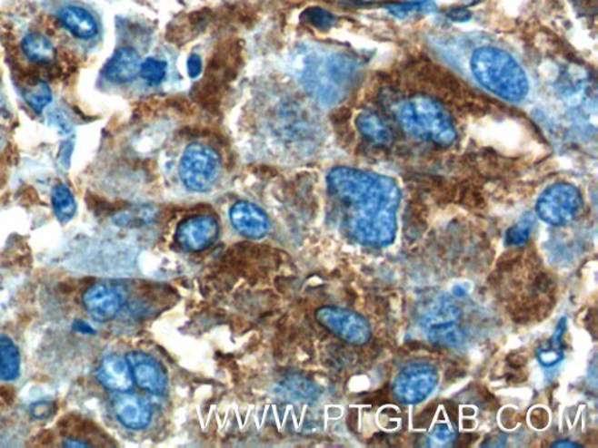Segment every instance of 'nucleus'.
I'll return each instance as SVG.
<instances>
[{"instance_id": "nucleus-17", "label": "nucleus", "mask_w": 598, "mask_h": 448, "mask_svg": "<svg viewBox=\"0 0 598 448\" xmlns=\"http://www.w3.org/2000/svg\"><path fill=\"white\" fill-rule=\"evenodd\" d=\"M24 54L35 63H49L56 58L55 44L46 35L30 34L25 36L22 44Z\"/></svg>"}, {"instance_id": "nucleus-10", "label": "nucleus", "mask_w": 598, "mask_h": 448, "mask_svg": "<svg viewBox=\"0 0 598 448\" xmlns=\"http://www.w3.org/2000/svg\"><path fill=\"white\" fill-rule=\"evenodd\" d=\"M85 309L97 321L113 320L120 313L123 300L121 293L106 284H95L82 297Z\"/></svg>"}, {"instance_id": "nucleus-16", "label": "nucleus", "mask_w": 598, "mask_h": 448, "mask_svg": "<svg viewBox=\"0 0 598 448\" xmlns=\"http://www.w3.org/2000/svg\"><path fill=\"white\" fill-rule=\"evenodd\" d=\"M356 128L367 141L378 145H387L392 141L391 130L384 123V121L370 112L360 113L356 118Z\"/></svg>"}, {"instance_id": "nucleus-11", "label": "nucleus", "mask_w": 598, "mask_h": 448, "mask_svg": "<svg viewBox=\"0 0 598 448\" xmlns=\"http://www.w3.org/2000/svg\"><path fill=\"white\" fill-rule=\"evenodd\" d=\"M231 221L237 233L253 239H260L267 235L269 219L261 208L251 202L235 203L231 209Z\"/></svg>"}, {"instance_id": "nucleus-3", "label": "nucleus", "mask_w": 598, "mask_h": 448, "mask_svg": "<svg viewBox=\"0 0 598 448\" xmlns=\"http://www.w3.org/2000/svg\"><path fill=\"white\" fill-rule=\"evenodd\" d=\"M397 120L408 133L420 140L450 145L456 140V130L444 109L429 97L416 96L404 102L396 112Z\"/></svg>"}, {"instance_id": "nucleus-23", "label": "nucleus", "mask_w": 598, "mask_h": 448, "mask_svg": "<svg viewBox=\"0 0 598 448\" xmlns=\"http://www.w3.org/2000/svg\"><path fill=\"white\" fill-rule=\"evenodd\" d=\"M167 72V63L165 61L147 58L141 64L139 74L151 84H158L165 79Z\"/></svg>"}, {"instance_id": "nucleus-22", "label": "nucleus", "mask_w": 598, "mask_h": 448, "mask_svg": "<svg viewBox=\"0 0 598 448\" xmlns=\"http://www.w3.org/2000/svg\"><path fill=\"white\" fill-rule=\"evenodd\" d=\"M534 219H532L530 214L523 216L520 219V221L515 224V226L511 227L507 230L505 236V242L507 246H522V244L526 243L528 238H530L532 227H533Z\"/></svg>"}, {"instance_id": "nucleus-21", "label": "nucleus", "mask_w": 598, "mask_h": 448, "mask_svg": "<svg viewBox=\"0 0 598 448\" xmlns=\"http://www.w3.org/2000/svg\"><path fill=\"white\" fill-rule=\"evenodd\" d=\"M23 96L26 103L36 112H43L53 99L51 88L41 80L25 85Z\"/></svg>"}, {"instance_id": "nucleus-26", "label": "nucleus", "mask_w": 598, "mask_h": 448, "mask_svg": "<svg viewBox=\"0 0 598 448\" xmlns=\"http://www.w3.org/2000/svg\"><path fill=\"white\" fill-rule=\"evenodd\" d=\"M31 414L36 419H47L55 414V407L52 402L41 401L31 405Z\"/></svg>"}, {"instance_id": "nucleus-12", "label": "nucleus", "mask_w": 598, "mask_h": 448, "mask_svg": "<svg viewBox=\"0 0 598 448\" xmlns=\"http://www.w3.org/2000/svg\"><path fill=\"white\" fill-rule=\"evenodd\" d=\"M114 413L118 422L128 429H145L151 421V409L145 399L136 394L120 393L114 398Z\"/></svg>"}, {"instance_id": "nucleus-32", "label": "nucleus", "mask_w": 598, "mask_h": 448, "mask_svg": "<svg viewBox=\"0 0 598 448\" xmlns=\"http://www.w3.org/2000/svg\"><path fill=\"white\" fill-rule=\"evenodd\" d=\"M478 2H482V0H469V4H476Z\"/></svg>"}, {"instance_id": "nucleus-14", "label": "nucleus", "mask_w": 598, "mask_h": 448, "mask_svg": "<svg viewBox=\"0 0 598 448\" xmlns=\"http://www.w3.org/2000/svg\"><path fill=\"white\" fill-rule=\"evenodd\" d=\"M141 64L136 50L133 47H121L106 63L105 75L113 83H130L139 74Z\"/></svg>"}, {"instance_id": "nucleus-18", "label": "nucleus", "mask_w": 598, "mask_h": 448, "mask_svg": "<svg viewBox=\"0 0 598 448\" xmlns=\"http://www.w3.org/2000/svg\"><path fill=\"white\" fill-rule=\"evenodd\" d=\"M20 375V352L10 337L0 336V381L11 382Z\"/></svg>"}, {"instance_id": "nucleus-31", "label": "nucleus", "mask_w": 598, "mask_h": 448, "mask_svg": "<svg viewBox=\"0 0 598 448\" xmlns=\"http://www.w3.org/2000/svg\"><path fill=\"white\" fill-rule=\"evenodd\" d=\"M553 447H580V445H577V443H569V442H559L555 443Z\"/></svg>"}, {"instance_id": "nucleus-19", "label": "nucleus", "mask_w": 598, "mask_h": 448, "mask_svg": "<svg viewBox=\"0 0 598 448\" xmlns=\"http://www.w3.org/2000/svg\"><path fill=\"white\" fill-rule=\"evenodd\" d=\"M52 205L55 216L60 222L67 223L75 216L76 201L72 193L64 183H59L52 190Z\"/></svg>"}, {"instance_id": "nucleus-29", "label": "nucleus", "mask_w": 598, "mask_h": 448, "mask_svg": "<svg viewBox=\"0 0 598 448\" xmlns=\"http://www.w3.org/2000/svg\"><path fill=\"white\" fill-rule=\"evenodd\" d=\"M74 329H75L76 332L82 334L94 333V329L90 327V326L87 323H85V321H82V320H76L75 323H74Z\"/></svg>"}, {"instance_id": "nucleus-2", "label": "nucleus", "mask_w": 598, "mask_h": 448, "mask_svg": "<svg viewBox=\"0 0 598 448\" xmlns=\"http://www.w3.org/2000/svg\"><path fill=\"white\" fill-rule=\"evenodd\" d=\"M471 71L487 92L503 101H523L530 91L525 71L513 56L499 48L482 47L474 51Z\"/></svg>"}, {"instance_id": "nucleus-27", "label": "nucleus", "mask_w": 598, "mask_h": 448, "mask_svg": "<svg viewBox=\"0 0 598 448\" xmlns=\"http://www.w3.org/2000/svg\"><path fill=\"white\" fill-rule=\"evenodd\" d=\"M203 63L199 55L192 54L187 60V73L191 79H196L202 74Z\"/></svg>"}, {"instance_id": "nucleus-8", "label": "nucleus", "mask_w": 598, "mask_h": 448, "mask_svg": "<svg viewBox=\"0 0 598 448\" xmlns=\"http://www.w3.org/2000/svg\"><path fill=\"white\" fill-rule=\"evenodd\" d=\"M219 234V223L213 216L198 215L179 224L175 241L184 250L202 251L210 248Z\"/></svg>"}, {"instance_id": "nucleus-4", "label": "nucleus", "mask_w": 598, "mask_h": 448, "mask_svg": "<svg viewBox=\"0 0 598 448\" xmlns=\"http://www.w3.org/2000/svg\"><path fill=\"white\" fill-rule=\"evenodd\" d=\"M220 172V158L214 150L202 144L187 146L180 161L179 175L184 185L194 191H207Z\"/></svg>"}, {"instance_id": "nucleus-6", "label": "nucleus", "mask_w": 598, "mask_h": 448, "mask_svg": "<svg viewBox=\"0 0 598 448\" xmlns=\"http://www.w3.org/2000/svg\"><path fill=\"white\" fill-rule=\"evenodd\" d=\"M438 374L432 365L416 362L405 365L394 381V391L397 401L404 404H417L436 388Z\"/></svg>"}, {"instance_id": "nucleus-1", "label": "nucleus", "mask_w": 598, "mask_h": 448, "mask_svg": "<svg viewBox=\"0 0 598 448\" xmlns=\"http://www.w3.org/2000/svg\"><path fill=\"white\" fill-rule=\"evenodd\" d=\"M342 227L354 241L384 247L394 241L401 193L393 179L350 167L327 175Z\"/></svg>"}, {"instance_id": "nucleus-25", "label": "nucleus", "mask_w": 598, "mask_h": 448, "mask_svg": "<svg viewBox=\"0 0 598 448\" xmlns=\"http://www.w3.org/2000/svg\"><path fill=\"white\" fill-rule=\"evenodd\" d=\"M428 0H411V2L391 4L387 10L395 17L404 18L413 11L427 10Z\"/></svg>"}, {"instance_id": "nucleus-13", "label": "nucleus", "mask_w": 598, "mask_h": 448, "mask_svg": "<svg viewBox=\"0 0 598 448\" xmlns=\"http://www.w3.org/2000/svg\"><path fill=\"white\" fill-rule=\"evenodd\" d=\"M96 378L105 388L116 393H125L134 385L129 362L120 355L105 356L98 365Z\"/></svg>"}, {"instance_id": "nucleus-28", "label": "nucleus", "mask_w": 598, "mask_h": 448, "mask_svg": "<svg viewBox=\"0 0 598 448\" xmlns=\"http://www.w3.org/2000/svg\"><path fill=\"white\" fill-rule=\"evenodd\" d=\"M449 17L454 20V22H466V20L470 19L471 14L468 10L457 9L450 12Z\"/></svg>"}, {"instance_id": "nucleus-15", "label": "nucleus", "mask_w": 598, "mask_h": 448, "mask_svg": "<svg viewBox=\"0 0 598 448\" xmlns=\"http://www.w3.org/2000/svg\"><path fill=\"white\" fill-rule=\"evenodd\" d=\"M59 20L65 30L77 39L89 40L97 34L96 20L84 7L74 5L64 7L59 12Z\"/></svg>"}, {"instance_id": "nucleus-30", "label": "nucleus", "mask_w": 598, "mask_h": 448, "mask_svg": "<svg viewBox=\"0 0 598 448\" xmlns=\"http://www.w3.org/2000/svg\"><path fill=\"white\" fill-rule=\"evenodd\" d=\"M64 445L67 447H85L89 446V443L81 442L80 439H65Z\"/></svg>"}, {"instance_id": "nucleus-20", "label": "nucleus", "mask_w": 598, "mask_h": 448, "mask_svg": "<svg viewBox=\"0 0 598 448\" xmlns=\"http://www.w3.org/2000/svg\"><path fill=\"white\" fill-rule=\"evenodd\" d=\"M566 319L560 321L558 328L553 334L552 339L544 344L542 348L538 350V358L540 364L544 366H552L558 365L563 358V349L561 340L564 331H566Z\"/></svg>"}, {"instance_id": "nucleus-7", "label": "nucleus", "mask_w": 598, "mask_h": 448, "mask_svg": "<svg viewBox=\"0 0 598 448\" xmlns=\"http://www.w3.org/2000/svg\"><path fill=\"white\" fill-rule=\"evenodd\" d=\"M315 319L347 344L362 346L371 337L370 324L358 313L339 307H321L315 312Z\"/></svg>"}, {"instance_id": "nucleus-24", "label": "nucleus", "mask_w": 598, "mask_h": 448, "mask_svg": "<svg viewBox=\"0 0 598 448\" xmlns=\"http://www.w3.org/2000/svg\"><path fill=\"white\" fill-rule=\"evenodd\" d=\"M304 19L311 25L321 28H330L334 25L335 19L334 15L323 9H318V7H314V9H309L304 12Z\"/></svg>"}, {"instance_id": "nucleus-5", "label": "nucleus", "mask_w": 598, "mask_h": 448, "mask_svg": "<svg viewBox=\"0 0 598 448\" xmlns=\"http://www.w3.org/2000/svg\"><path fill=\"white\" fill-rule=\"evenodd\" d=\"M583 206L580 190L571 183L559 182L548 187L536 202V214L552 226H564L576 218Z\"/></svg>"}, {"instance_id": "nucleus-9", "label": "nucleus", "mask_w": 598, "mask_h": 448, "mask_svg": "<svg viewBox=\"0 0 598 448\" xmlns=\"http://www.w3.org/2000/svg\"><path fill=\"white\" fill-rule=\"evenodd\" d=\"M134 382L139 388L154 394H163L166 390L167 378L163 366L154 357L145 353L134 352L126 356Z\"/></svg>"}]
</instances>
